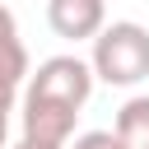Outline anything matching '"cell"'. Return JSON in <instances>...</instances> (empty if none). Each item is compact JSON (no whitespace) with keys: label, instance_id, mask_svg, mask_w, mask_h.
Listing matches in <instances>:
<instances>
[{"label":"cell","instance_id":"6da1fadb","mask_svg":"<svg viewBox=\"0 0 149 149\" xmlns=\"http://www.w3.org/2000/svg\"><path fill=\"white\" fill-rule=\"evenodd\" d=\"M88 65H93V79H102L112 88H135L140 79H149V28L135 19L102 23L93 37Z\"/></svg>","mask_w":149,"mask_h":149},{"label":"cell","instance_id":"7a4b0ae2","mask_svg":"<svg viewBox=\"0 0 149 149\" xmlns=\"http://www.w3.org/2000/svg\"><path fill=\"white\" fill-rule=\"evenodd\" d=\"M93 84H98L93 79V65L84 56H47L37 70H28L19 98H42V102H61V107L84 112Z\"/></svg>","mask_w":149,"mask_h":149},{"label":"cell","instance_id":"3957f363","mask_svg":"<svg viewBox=\"0 0 149 149\" xmlns=\"http://www.w3.org/2000/svg\"><path fill=\"white\" fill-rule=\"evenodd\" d=\"M47 23L65 42H93L107 23V0H47Z\"/></svg>","mask_w":149,"mask_h":149},{"label":"cell","instance_id":"277c9868","mask_svg":"<svg viewBox=\"0 0 149 149\" xmlns=\"http://www.w3.org/2000/svg\"><path fill=\"white\" fill-rule=\"evenodd\" d=\"M19 102H23V135L28 140H47V144H70L74 140V121H79L74 107L42 102V98H19Z\"/></svg>","mask_w":149,"mask_h":149},{"label":"cell","instance_id":"5b68a950","mask_svg":"<svg viewBox=\"0 0 149 149\" xmlns=\"http://www.w3.org/2000/svg\"><path fill=\"white\" fill-rule=\"evenodd\" d=\"M28 70H33V65H28V47H23V37H19V19L9 14V5H0V79L23 88Z\"/></svg>","mask_w":149,"mask_h":149},{"label":"cell","instance_id":"8992f818","mask_svg":"<svg viewBox=\"0 0 149 149\" xmlns=\"http://www.w3.org/2000/svg\"><path fill=\"white\" fill-rule=\"evenodd\" d=\"M112 135H116L121 149H149V93H135V98L121 102Z\"/></svg>","mask_w":149,"mask_h":149},{"label":"cell","instance_id":"52a82bcc","mask_svg":"<svg viewBox=\"0 0 149 149\" xmlns=\"http://www.w3.org/2000/svg\"><path fill=\"white\" fill-rule=\"evenodd\" d=\"M65 149H121V144H116L112 130H84V135H74Z\"/></svg>","mask_w":149,"mask_h":149},{"label":"cell","instance_id":"ba28073f","mask_svg":"<svg viewBox=\"0 0 149 149\" xmlns=\"http://www.w3.org/2000/svg\"><path fill=\"white\" fill-rule=\"evenodd\" d=\"M19 93H23L19 84H5V79H0V116H9V112H14V102H19Z\"/></svg>","mask_w":149,"mask_h":149},{"label":"cell","instance_id":"9c48e42d","mask_svg":"<svg viewBox=\"0 0 149 149\" xmlns=\"http://www.w3.org/2000/svg\"><path fill=\"white\" fill-rule=\"evenodd\" d=\"M9 149H65V144H47V140H28V135H19V144H9Z\"/></svg>","mask_w":149,"mask_h":149},{"label":"cell","instance_id":"30bf717a","mask_svg":"<svg viewBox=\"0 0 149 149\" xmlns=\"http://www.w3.org/2000/svg\"><path fill=\"white\" fill-rule=\"evenodd\" d=\"M5 135H9V116H0V149H5Z\"/></svg>","mask_w":149,"mask_h":149}]
</instances>
